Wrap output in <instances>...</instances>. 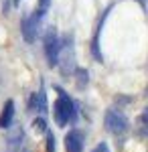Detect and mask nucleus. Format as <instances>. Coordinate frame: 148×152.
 I'll return each instance as SVG.
<instances>
[{
	"mask_svg": "<svg viewBox=\"0 0 148 152\" xmlns=\"http://www.w3.org/2000/svg\"><path fill=\"white\" fill-rule=\"evenodd\" d=\"M18 2H21V0H14V4H18Z\"/></svg>",
	"mask_w": 148,
	"mask_h": 152,
	"instance_id": "obj_16",
	"label": "nucleus"
},
{
	"mask_svg": "<svg viewBox=\"0 0 148 152\" xmlns=\"http://www.w3.org/2000/svg\"><path fill=\"white\" fill-rule=\"evenodd\" d=\"M29 107H31L33 112L45 114V112H47V97H45V94H43V91H37V94H33L31 102H29Z\"/></svg>",
	"mask_w": 148,
	"mask_h": 152,
	"instance_id": "obj_9",
	"label": "nucleus"
},
{
	"mask_svg": "<svg viewBox=\"0 0 148 152\" xmlns=\"http://www.w3.org/2000/svg\"><path fill=\"white\" fill-rule=\"evenodd\" d=\"M83 142L85 136L81 130H69L65 136V150L67 152H81L83 150Z\"/></svg>",
	"mask_w": 148,
	"mask_h": 152,
	"instance_id": "obj_6",
	"label": "nucleus"
},
{
	"mask_svg": "<svg viewBox=\"0 0 148 152\" xmlns=\"http://www.w3.org/2000/svg\"><path fill=\"white\" fill-rule=\"evenodd\" d=\"M106 128L112 134H124L128 130V118L120 110H108L106 112Z\"/></svg>",
	"mask_w": 148,
	"mask_h": 152,
	"instance_id": "obj_2",
	"label": "nucleus"
},
{
	"mask_svg": "<svg viewBox=\"0 0 148 152\" xmlns=\"http://www.w3.org/2000/svg\"><path fill=\"white\" fill-rule=\"evenodd\" d=\"M77 75H79V87H83V83H87V71H77Z\"/></svg>",
	"mask_w": 148,
	"mask_h": 152,
	"instance_id": "obj_11",
	"label": "nucleus"
},
{
	"mask_svg": "<svg viewBox=\"0 0 148 152\" xmlns=\"http://www.w3.org/2000/svg\"><path fill=\"white\" fill-rule=\"evenodd\" d=\"M91 152H110V148H108V144H103V142H102V144H97Z\"/></svg>",
	"mask_w": 148,
	"mask_h": 152,
	"instance_id": "obj_12",
	"label": "nucleus"
},
{
	"mask_svg": "<svg viewBox=\"0 0 148 152\" xmlns=\"http://www.w3.org/2000/svg\"><path fill=\"white\" fill-rule=\"evenodd\" d=\"M23 138L24 132L21 126L12 124L8 134H6V152H21V146H23Z\"/></svg>",
	"mask_w": 148,
	"mask_h": 152,
	"instance_id": "obj_5",
	"label": "nucleus"
},
{
	"mask_svg": "<svg viewBox=\"0 0 148 152\" xmlns=\"http://www.w3.org/2000/svg\"><path fill=\"white\" fill-rule=\"evenodd\" d=\"M47 6H49V0H41V10H45Z\"/></svg>",
	"mask_w": 148,
	"mask_h": 152,
	"instance_id": "obj_14",
	"label": "nucleus"
},
{
	"mask_svg": "<svg viewBox=\"0 0 148 152\" xmlns=\"http://www.w3.org/2000/svg\"><path fill=\"white\" fill-rule=\"evenodd\" d=\"M41 16H43V10H37V12H33L31 16H26V18L23 20V37H24V41L33 43L34 39H37Z\"/></svg>",
	"mask_w": 148,
	"mask_h": 152,
	"instance_id": "obj_4",
	"label": "nucleus"
},
{
	"mask_svg": "<svg viewBox=\"0 0 148 152\" xmlns=\"http://www.w3.org/2000/svg\"><path fill=\"white\" fill-rule=\"evenodd\" d=\"M142 122H144V126L148 128V107L144 110V112H142Z\"/></svg>",
	"mask_w": 148,
	"mask_h": 152,
	"instance_id": "obj_13",
	"label": "nucleus"
},
{
	"mask_svg": "<svg viewBox=\"0 0 148 152\" xmlns=\"http://www.w3.org/2000/svg\"><path fill=\"white\" fill-rule=\"evenodd\" d=\"M140 2H142V6H146V0H140Z\"/></svg>",
	"mask_w": 148,
	"mask_h": 152,
	"instance_id": "obj_15",
	"label": "nucleus"
},
{
	"mask_svg": "<svg viewBox=\"0 0 148 152\" xmlns=\"http://www.w3.org/2000/svg\"><path fill=\"white\" fill-rule=\"evenodd\" d=\"M53 114H55V122H57L59 126H67L69 122L75 120V105H73V102H71V97L67 94L59 91V97H57V102H55Z\"/></svg>",
	"mask_w": 148,
	"mask_h": 152,
	"instance_id": "obj_1",
	"label": "nucleus"
},
{
	"mask_svg": "<svg viewBox=\"0 0 148 152\" xmlns=\"http://www.w3.org/2000/svg\"><path fill=\"white\" fill-rule=\"evenodd\" d=\"M33 126H34V130H39V132H45V134H47V122L43 120V118L34 120V122H33Z\"/></svg>",
	"mask_w": 148,
	"mask_h": 152,
	"instance_id": "obj_10",
	"label": "nucleus"
},
{
	"mask_svg": "<svg viewBox=\"0 0 148 152\" xmlns=\"http://www.w3.org/2000/svg\"><path fill=\"white\" fill-rule=\"evenodd\" d=\"M12 120H14V102L6 99V104L0 112V128H10Z\"/></svg>",
	"mask_w": 148,
	"mask_h": 152,
	"instance_id": "obj_8",
	"label": "nucleus"
},
{
	"mask_svg": "<svg viewBox=\"0 0 148 152\" xmlns=\"http://www.w3.org/2000/svg\"><path fill=\"white\" fill-rule=\"evenodd\" d=\"M59 61H63V71L73 69V47H71V43H63V45H61L57 63Z\"/></svg>",
	"mask_w": 148,
	"mask_h": 152,
	"instance_id": "obj_7",
	"label": "nucleus"
},
{
	"mask_svg": "<svg viewBox=\"0 0 148 152\" xmlns=\"http://www.w3.org/2000/svg\"><path fill=\"white\" fill-rule=\"evenodd\" d=\"M59 49H61V41H59L57 33L51 28L45 37V55H47V61L49 65H57V59H59Z\"/></svg>",
	"mask_w": 148,
	"mask_h": 152,
	"instance_id": "obj_3",
	"label": "nucleus"
}]
</instances>
